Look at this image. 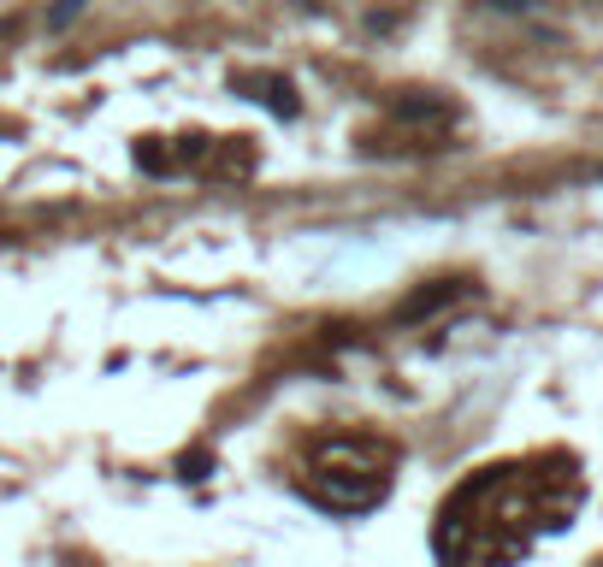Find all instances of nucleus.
Here are the masks:
<instances>
[{"label":"nucleus","instance_id":"nucleus-5","mask_svg":"<svg viewBox=\"0 0 603 567\" xmlns=\"http://www.w3.org/2000/svg\"><path fill=\"white\" fill-rule=\"evenodd\" d=\"M136 160H142V166H148V172H166V154H160V148H154V142H142V148H136Z\"/></svg>","mask_w":603,"mask_h":567},{"label":"nucleus","instance_id":"nucleus-1","mask_svg":"<svg viewBox=\"0 0 603 567\" xmlns=\"http://www.w3.org/2000/svg\"><path fill=\"white\" fill-rule=\"evenodd\" d=\"M391 467H397V449L379 438H326L308 449V467H302V491L332 514H361V508L385 503L391 491Z\"/></svg>","mask_w":603,"mask_h":567},{"label":"nucleus","instance_id":"nucleus-3","mask_svg":"<svg viewBox=\"0 0 603 567\" xmlns=\"http://www.w3.org/2000/svg\"><path fill=\"white\" fill-rule=\"evenodd\" d=\"M462 296H468V284H462V278H444V284H432V290H414L397 308V319H426V314H438V308H450V302H462Z\"/></svg>","mask_w":603,"mask_h":567},{"label":"nucleus","instance_id":"nucleus-4","mask_svg":"<svg viewBox=\"0 0 603 567\" xmlns=\"http://www.w3.org/2000/svg\"><path fill=\"white\" fill-rule=\"evenodd\" d=\"M77 12H83V0H60V6L48 12V24H54V30H66V24L77 18Z\"/></svg>","mask_w":603,"mask_h":567},{"label":"nucleus","instance_id":"nucleus-2","mask_svg":"<svg viewBox=\"0 0 603 567\" xmlns=\"http://www.w3.org/2000/svg\"><path fill=\"white\" fill-rule=\"evenodd\" d=\"M231 89H261L255 101H267L278 119H296V113H302V101H296L290 77H272V71H237V77H231Z\"/></svg>","mask_w":603,"mask_h":567}]
</instances>
